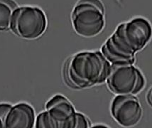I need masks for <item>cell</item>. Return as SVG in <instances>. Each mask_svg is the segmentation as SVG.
Here are the masks:
<instances>
[{"label": "cell", "mask_w": 152, "mask_h": 128, "mask_svg": "<svg viewBox=\"0 0 152 128\" xmlns=\"http://www.w3.org/2000/svg\"><path fill=\"white\" fill-rule=\"evenodd\" d=\"M152 37L149 21L137 17L117 26L102 47V53L111 64H134L135 53L142 50Z\"/></svg>", "instance_id": "6da1fadb"}, {"label": "cell", "mask_w": 152, "mask_h": 128, "mask_svg": "<svg viewBox=\"0 0 152 128\" xmlns=\"http://www.w3.org/2000/svg\"><path fill=\"white\" fill-rule=\"evenodd\" d=\"M111 64L100 51L80 52L68 60L65 67L68 83L75 88H87L107 80Z\"/></svg>", "instance_id": "7a4b0ae2"}, {"label": "cell", "mask_w": 152, "mask_h": 128, "mask_svg": "<svg viewBox=\"0 0 152 128\" xmlns=\"http://www.w3.org/2000/svg\"><path fill=\"white\" fill-rule=\"evenodd\" d=\"M75 32L84 37H93L102 31L104 24V9L99 0H80L72 14Z\"/></svg>", "instance_id": "3957f363"}, {"label": "cell", "mask_w": 152, "mask_h": 128, "mask_svg": "<svg viewBox=\"0 0 152 128\" xmlns=\"http://www.w3.org/2000/svg\"><path fill=\"white\" fill-rule=\"evenodd\" d=\"M79 113L69 100L56 95L47 102L46 110L37 116V128H77Z\"/></svg>", "instance_id": "277c9868"}, {"label": "cell", "mask_w": 152, "mask_h": 128, "mask_svg": "<svg viewBox=\"0 0 152 128\" xmlns=\"http://www.w3.org/2000/svg\"><path fill=\"white\" fill-rule=\"evenodd\" d=\"M107 83L115 94L134 95L143 89L145 80L133 64H111Z\"/></svg>", "instance_id": "5b68a950"}, {"label": "cell", "mask_w": 152, "mask_h": 128, "mask_svg": "<svg viewBox=\"0 0 152 128\" xmlns=\"http://www.w3.org/2000/svg\"><path fill=\"white\" fill-rule=\"evenodd\" d=\"M46 26V15L41 9L22 7L14 12L10 29L18 37L31 40L41 37Z\"/></svg>", "instance_id": "8992f818"}, {"label": "cell", "mask_w": 152, "mask_h": 128, "mask_svg": "<svg viewBox=\"0 0 152 128\" xmlns=\"http://www.w3.org/2000/svg\"><path fill=\"white\" fill-rule=\"evenodd\" d=\"M114 119L122 127L137 125L142 118V110L139 100L132 95H117L111 105Z\"/></svg>", "instance_id": "52a82bcc"}, {"label": "cell", "mask_w": 152, "mask_h": 128, "mask_svg": "<svg viewBox=\"0 0 152 128\" xmlns=\"http://www.w3.org/2000/svg\"><path fill=\"white\" fill-rule=\"evenodd\" d=\"M35 120L33 108L26 103H19L10 109L6 119L5 127L32 128L35 125Z\"/></svg>", "instance_id": "ba28073f"}, {"label": "cell", "mask_w": 152, "mask_h": 128, "mask_svg": "<svg viewBox=\"0 0 152 128\" xmlns=\"http://www.w3.org/2000/svg\"><path fill=\"white\" fill-rule=\"evenodd\" d=\"M17 4L13 0H0V31L10 29Z\"/></svg>", "instance_id": "9c48e42d"}, {"label": "cell", "mask_w": 152, "mask_h": 128, "mask_svg": "<svg viewBox=\"0 0 152 128\" xmlns=\"http://www.w3.org/2000/svg\"><path fill=\"white\" fill-rule=\"evenodd\" d=\"M12 106L10 104H0V128L5 127L6 119Z\"/></svg>", "instance_id": "30bf717a"}, {"label": "cell", "mask_w": 152, "mask_h": 128, "mask_svg": "<svg viewBox=\"0 0 152 128\" xmlns=\"http://www.w3.org/2000/svg\"><path fill=\"white\" fill-rule=\"evenodd\" d=\"M148 100H149V102L152 105V88L150 90L149 92V94H148Z\"/></svg>", "instance_id": "8fae6325"}, {"label": "cell", "mask_w": 152, "mask_h": 128, "mask_svg": "<svg viewBox=\"0 0 152 128\" xmlns=\"http://www.w3.org/2000/svg\"><path fill=\"white\" fill-rule=\"evenodd\" d=\"M107 127V126H105V125H95L93 127Z\"/></svg>", "instance_id": "7c38bea8"}]
</instances>
